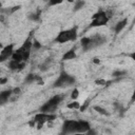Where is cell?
Here are the masks:
<instances>
[{
  "instance_id": "cell-26",
  "label": "cell",
  "mask_w": 135,
  "mask_h": 135,
  "mask_svg": "<svg viewBox=\"0 0 135 135\" xmlns=\"http://www.w3.org/2000/svg\"><path fill=\"white\" fill-rule=\"evenodd\" d=\"M128 56H129L132 60H134V61H135V52H133V53H131V54H128Z\"/></svg>"
},
{
  "instance_id": "cell-24",
  "label": "cell",
  "mask_w": 135,
  "mask_h": 135,
  "mask_svg": "<svg viewBox=\"0 0 135 135\" xmlns=\"http://www.w3.org/2000/svg\"><path fill=\"white\" fill-rule=\"evenodd\" d=\"M33 47H34V49H36V50H38V49H40V47H41V44H40L37 40H34V42H33Z\"/></svg>"
},
{
  "instance_id": "cell-13",
  "label": "cell",
  "mask_w": 135,
  "mask_h": 135,
  "mask_svg": "<svg viewBox=\"0 0 135 135\" xmlns=\"http://www.w3.org/2000/svg\"><path fill=\"white\" fill-rule=\"evenodd\" d=\"M127 23H128V19H127V18H123L122 20L118 21V22L116 23V25L114 26V32H115V34H119V33L126 27Z\"/></svg>"
},
{
  "instance_id": "cell-22",
  "label": "cell",
  "mask_w": 135,
  "mask_h": 135,
  "mask_svg": "<svg viewBox=\"0 0 135 135\" xmlns=\"http://www.w3.org/2000/svg\"><path fill=\"white\" fill-rule=\"evenodd\" d=\"M84 135H97V131L95 130V129H90L88 132H85L84 133Z\"/></svg>"
},
{
  "instance_id": "cell-5",
  "label": "cell",
  "mask_w": 135,
  "mask_h": 135,
  "mask_svg": "<svg viewBox=\"0 0 135 135\" xmlns=\"http://www.w3.org/2000/svg\"><path fill=\"white\" fill-rule=\"evenodd\" d=\"M64 96L57 94L55 96H53L52 98H50L43 105L40 107V113H45V114H54L55 111L57 110L58 105L63 101Z\"/></svg>"
},
{
  "instance_id": "cell-29",
  "label": "cell",
  "mask_w": 135,
  "mask_h": 135,
  "mask_svg": "<svg viewBox=\"0 0 135 135\" xmlns=\"http://www.w3.org/2000/svg\"><path fill=\"white\" fill-rule=\"evenodd\" d=\"M6 80H7L6 78H2V79H1V81H0V83H1V84H4V83L6 82Z\"/></svg>"
},
{
  "instance_id": "cell-9",
  "label": "cell",
  "mask_w": 135,
  "mask_h": 135,
  "mask_svg": "<svg viewBox=\"0 0 135 135\" xmlns=\"http://www.w3.org/2000/svg\"><path fill=\"white\" fill-rule=\"evenodd\" d=\"M14 46L15 44L14 43H11V44H7L6 46H4L0 53V61L1 62H4L5 60H7L8 58H12L13 54L15 53V50H14Z\"/></svg>"
},
{
  "instance_id": "cell-11",
  "label": "cell",
  "mask_w": 135,
  "mask_h": 135,
  "mask_svg": "<svg viewBox=\"0 0 135 135\" xmlns=\"http://www.w3.org/2000/svg\"><path fill=\"white\" fill-rule=\"evenodd\" d=\"M12 95H13V89H8V90H5V91H2L0 93V103H1V105H3L5 102H7Z\"/></svg>"
},
{
  "instance_id": "cell-10",
  "label": "cell",
  "mask_w": 135,
  "mask_h": 135,
  "mask_svg": "<svg viewBox=\"0 0 135 135\" xmlns=\"http://www.w3.org/2000/svg\"><path fill=\"white\" fill-rule=\"evenodd\" d=\"M25 66V62H17L13 59H11L8 61V69L11 71H21L23 68Z\"/></svg>"
},
{
  "instance_id": "cell-30",
  "label": "cell",
  "mask_w": 135,
  "mask_h": 135,
  "mask_svg": "<svg viewBox=\"0 0 135 135\" xmlns=\"http://www.w3.org/2000/svg\"><path fill=\"white\" fill-rule=\"evenodd\" d=\"M93 61H94V63H96V64H98V63L100 62V61L98 60V58H94V60H93Z\"/></svg>"
},
{
  "instance_id": "cell-28",
  "label": "cell",
  "mask_w": 135,
  "mask_h": 135,
  "mask_svg": "<svg viewBox=\"0 0 135 135\" xmlns=\"http://www.w3.org/2000/svg\"><path fill=\"white\" fill-rule=\"evenodd\" d=\"M59 3H61V1H55V2L51 1V2H49V5H55V4H59Z\"/></svg>"
},
{
  "instance_id": "cell-32",
  "label": "cell",
  "mask_w": 135,
  "mask_h": 135,
  "mask_svg": "<svg viewBox=\"0 0 135 135\" xmlns=\"http://www.w3.org/2000/svg\"><path fill=\"white\" fill-rule=\"evenodd\" d=\"M134 24H135V18H134V19H133V22H132V26H133V25H134Z\"/></svg>"
},
{
  "instance_id": "cell-14",
  "label": "cell",
  "mask_w": 135,
  "mask_h": 135,
  "mask_svg": "<svg viewBox=\"0 0 135 135\" xmlns=\"http://www.w3.org/2000/svg\"><path fill=\"white\" fill-rule=\"evenodd\" d=\"M41 13H42V11H41L40 8H38L36 12L31 13V14L28 15V19H30V20H34V21H38V20H40Z\"/></svg>"
},
{
  "instance_id": "cell-12",
  "label": "cell",
  "mask_w": 135,
  "mask_h": 135,
  "mask_svg": "<svg viewBox=\"0 0 135 135\" xmlns=\"http://www.w3.org/2000/svg\"><path fill=\"white\" fill-rule=\"evenodd\" d=\"M75 50H76V46H73L71 50H69L68 52H65V53L63 54V56H62V60H63V61H66V60L75 59V58L77 57Z\"/></svg>"
},
{
  "instance_id": "cell-7",
  "label": "cell",
  "mask_w": 135,
  "mask_h": 135,
  "mask_svg": "<svg viewBox=\"0 0 135 135\" xmlns=\"http://www.w3.org/2000/svg\"><path fill=\"white\" fill-rule=\"evenodd\" d=\"M110 20L109 16L107 15V12L99 8L93 16H92V21L90 23V27H97V26H102L108 23Z\"/></svg>"
},
{
  "instance_id": "cell-3",
  "label": "cell",
  "mask_w": 135,
  "mask_h": 135,
  "mask_svg": "<svg viewBox=\"0 0 135 135\" xmlns=\"http://www.w3.org/2000/svg\"><path fill=\"white\" fill-rule=\"evenodd\" d=\"M107 41L105 37L101 35H95L93 37H82L80 40L81 46L84 52H89L95 47H98L102 44H104Z\"/></svg>"
},
{
  "instance_id": "cell-27",
  "label": "cell",
  "mask_w": 135,
  "mask_h": 135,
  "mask_svg": "<svg viewBox=\"0 0 135 135\" xmlns=\"http://www.w3.org/2000/svg\"><path fill=\"white\" fill-rule=\"evenodd\" d=\"M133 102H135V89H134V92H133L132 97H131V103H133Z\"/></svg>"
},
{
  "instance_id": "cell-18",
  "label": "cell",
  "mask_w": 135,
  "mask_h": 135,
  "mask_svg": "<svg viewBox=\"0 0 135 135\" xmlns=\"http://www.w3.org/2000/svg\"><path fill=\"white\" fill-rule=\"evenodd\" d=\"M84 4H85V2H84V1H76L75 6H74V12L79 11L80 8H82V6H83Z\"/></svg>"
},
{
  "instance_id": "cell-4",
  "label": "cell",
  "mask_w": 135,
  "mask_h": 135,
  "mask_svg": "<svg viewBox=\"0 0 135 135\" xmlns=\"http://www.w3.org/2000/svg\"><path fill=\"white\" fill-rule=\"evenodd\" d=\"M77 35H78V26L74 25L73 27L69 28V30H64L61 31L57 34V36L54 39V42L56 43H65L68 41H75L77 39Z\"/></svg>"
},
{
  "instance_id": "cell-25",
  "label": "cell",
  "mask_w": 135,
  "mask_h": 135,
  "mask_svg": "<svg viewBox=\"0 0 135 135\" xmlns=\"http://www.w3.org/2000/svg\"><path fill=\"white\" fill-rule=\"evenodd\" d=\"M19 93H20V88H15V89H13V94L17 95V94H19Z\"/></svg>"
},
{
  "instance_id": "cell-15",
  "label": "cell",
  "mask_w": 135,
  "mask_h": 135,
  "mask_svg": "<svg viewBox=\"0 0 135 135\" xmlns=\"http://www.w3.org/2000/svg\"><path fill=\"white\" fill-rule=\"evenodd\" d=\"M126 75H127V71H120V70H116L112 73V76L115 77L116 79H119V78H121Z\"/></svg>"
},
{
  "instance_id": "cell-16",
  "label": "cell",
  "mask_w": 135,
  "mask_h": 135,
  "mask_svg": "<svg viewBox=\"0 0 135 135\" xmlns=\"http://www.w3.org/2000/svg\"><path fill=\"white\" fill-rule=\"evenodd\" d=\"M97 113H99V114H101V115H104V116H109V112L105 110V109H103V108H101V107H99V105H95L94 108H93Z\"/></svg>"
},
{
  "instance_id": "cell-2",
  "label": "cell",
  "mask_w": 135,
  "mask_h": 135,
  "mask_svg": "<svg viewBox=\"0 0 135 135\" xmlns=\"http://www.w3.org/2000/svg\"><path fill=\"white\" fill-rule=\"evenodd\" d=\"M33 40L31 38V35L27 37V39L23 42V44L17 49L15 51V53L13 54L12 56V59L17 61V62H25L28 60L30 58V55H31V51H32V47H33Z\"/></svg>"
},
{
  "instance_id": "cell-19",
  "label": "cell",
  "mask_w": 135,
  "mask_h": 135,
  "mask_svg": "<svg viewBox=\"0 0 135 135\" xmlns=\"http://www.w3.org/2000/svg\"><path fill=\"white\" fill-rule=\"evenodd\" d=\"M50 61H52V59H51V58H50L49 60H46V61H45L43 64H41V65H40V70H41V71H46V70L49 69V65H50Z\"/></svg>"
},
{
  "instance_id": "cell-31",
  "label": "cell",
  "mask_w": 135,
  "mask_h": 135,
  "mask_svg": "<svg viewBox=\"0 0 135 135\" xmlns=\"http://www.w3.org/2000/svg\"><path fill=\"white\" fill-rule=\"evenodd\" d=\"M73 135H84L83 133H76V134H73Z\"/></svg>"
},
{
  "instance_id": "cell-6",
  "label": "cell",
  "mask_w": 135,
  "mask_h": 135,
  "mask_svg": "<svg viewBox=\"0 0 135 135\" xmlns=\"http://www.w3.org/2000/svg\"><path fill=\"white\" fill-rule=\"evenodd\" d=\"M75 82H76L75 77L68 74L64 70H61L58 78L56 79V81L53 84V88H68V86L74 85Z\"/></svg>"
},
{
  "instance_id": "cell-20",
  "label": "cell",
  "mask_w": 135,
  "mask_h": 135,
  "mask_svg": "<svg viewBox=\"0 0 135 135\" xmlns=\"http://www.w3.org/2000/svg\"><path fill=\"white\" fill-rule=\"evenodd\" d=\"M78 96H79V91H78L77 89H74L73 92H72V94H71V98H72L73 100H76V99L78 98Z\"/></svg>"
},
{
  "instance_id": "cell-1",
  "label": "cell",
  "mask_w": 135,
  "mask_h": 135,
  "mask_svg": "<svg viewBox=\"0 0 135 135\" xmlns=\"http://www.w3.org/2000/svg\"><path fill=\"white\" fill-rule=\"evenodd\" d=\"M91 129V124L86 120L78 119V120H64L60 135H70V134H76V133H85Z\"/></svg>"
},
{
  "instance_id": "cell-21",
  "label": "cell",
  "mask_w": 135,
  "mask_h": 135,
  "mask_svg": "<svg viewBox=\"0 0 135 135\" xmlns=\"http://www.w3.org/2000/svg\"><path fill=\"white\" fill-rule=\"evenodd\" d=\"M89 104H90V101H89V100H86V101H85V102H84V103H83V104H82V105L80 107L79 111H80V112H84V111H85V110L88 109Z\"/></svg>"
},
{
  "instance_id": "cell-23",
  "label": "cell",
  "mask_w": 135,
  "mask_h": 135,
  "mask_svg": "<svg viewBox=\"0 0 135 135\" xmlns=\"http://www.w3.org/2000/svg\"><path fill=\"white\" fill-rule=\"evenodd\" d=\"M95 83L98 85H104V84H107V81L103 79H97V80H95Z\"/></svg>"
},
{
  "instance_id": "cell-17",
  "label": "cell",
  "mask_w": 135,
  "mask_h": 135,
  "mask_svg": "<svg viewBox=\"0 0 135 135\" xmlns=\"http://www.w3.org/2000/svg\"><path fill=\"white\" fill-rule=\"evenodd\" d=\"M69 109H75V110H79L80 109V103L78 102V101H72V102H70V103H68V105H66Z\"/></svg>"
},
{
  "instance_id": "cell-8",
  "label": "cell",
  "mask_w": 135,
  "mask_h": 135,
  "mask_svg": "<svg viewBox=\"0 0 135 135\" xmlns=\"http://www.w3.org/2000/svg\"><path fill=\"white\" fill-rule=\"evenodd\" d=\"M36 123H41V124H44L45 122H51V121H54L56 119V115L55 114H45V113H39V114H36L33 118Z\"/></svg>"
}]
</instances>
